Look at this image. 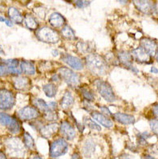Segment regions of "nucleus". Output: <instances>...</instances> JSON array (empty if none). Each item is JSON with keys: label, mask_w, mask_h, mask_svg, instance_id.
Masks as SVG:
<instances>
[{"label": "nucleus", "mask_w": 158, "mask_h": 159, "mask_svg": "<svg viewBox=\"0 0 158 159\" xmlns=\"http://www.w3.org/2000/svg\"><path fill=\"white\" fill-rule=\"evenodd\" d=\"M86 63L90 71L97 75H104L107 72V64L102 57L97 54H90L86 57Z\"/></svg>", "instance_id": "nucleus-1"}, {"label": "nucleus", "mask_w": 158, "mask_h": 159, "mask_svg": "<svg viewBox=\"0 0 158 159\" xmlns=\"http://www.w3.org/2000/svg\"><path fill=\"white\" fill-rule=\"evenodd\" d=\"M36 36L39 40L49 43H56L60 41V35L57 31L47 27H43L36 32Z\"/></svg>", "instance_id": "nucleus-2"}, {"label": "nucleus", "mask_w": 158, "mask_h": 159, "mask_svg": "<svg viewBox=\"0 0 158 159\" xmlns=\"http://www.w3.org/2000/svg\"><path fill=\"white\" fill-rule=\"evenodd\" d=\"M68 149V144L64 138H58L52 142L50 146V156L52 157H59L64 155Z\"/></svg>", "instance_id": "nucleus-3"}, {"label": "nucleus", "mask_w": 158, "mask_h": 159, "mask_svg": "<svg viewBox=\"0 0 158 159\" xmlns=\"http://www.w3.org/2000/svg\"><path fill=\"white\" fill-rule=\"evenodd\" d=\"M96 85L98 92L104 100H106L108 102H113L116 101L115 93L109 84L102 80H97L96 82Z\"/></svg>", "instance_id": "nucleus-4"}, {"label": "nucleus", "mask_w": 158, "mask_h": 159, "mask_svg": "<svg viewBox=\"0 0 158 159\" xmlns=\"http://www.w3.org/2000/svg\"><path fill=\"white\" fill-rule=\"evenodd\" d=\"M60 75L68 85L71 87H76L79 84V77L77 74L74 72L72 70L68 68L63 67L59 69Z\"/></svg>", "instance_id": "nucleus-5"}, {"label": "nucleus", "mask_w": 158, "mask_h": 159, "mask_svg": "<svg viewBox=\"0 0 158 159\" xmlns=\"http://www.w3.org/2000/svg\"><path fill=\"white\" fill-rule=\"evenodd\" d=\"M16 97L13 93L7 89H0V109H10L15 105Z\"/></svg>", "instance_id": "nucleus-6"}, {"label": "nucleus", "mask_w": 158, "mask_h": 159, "mask_svg": "<svg viewBox=\"0 0 158 159\" xmlns=\"http://www.w3.org/2000/svg\"><path fill=\"white\" fill-rule=\"evenodd\" d=\"M18 115L22 120H31L38 118L39 116V112L35 107L26 106L19 111Z\"/></svg>", "instance_id": "nucleus-7"}, {"label": "nucleus", "mask_w": 158, "mask_h": 159, "mask_svg": "<svg viewBox=\"0 0 158 159\" xmlns=\"http://www.w3.org/2000/svg\"><path fill=\"white\" fill-rule=\"evenodd\" d=\"M134 5L139 11L146 15L156 13V4L151 1H134Z\"/></svg>", "instance_id": "nucleus-8"}, {"label": "nucleus", "mask_w": 158, "mask_h": 159, "mask_svg": "<svg viewBox=\"0 0 158 159\" xmlns=\"http://www.w3.org/2000/svg\"><path fill=\"white\" fill-rule=\"evenodd\" d=\"M61 58L64 62H65L66 64H68L71 68H74V69L82 70L84 68V63L82 62L80 59L77 58V57L68 54H63Z\"/></svg>", "instance_id": "nucleus-9"}, {"label": "nucleus", "mask_w": 158, "mask_h": 159, "mask_svg": "<svg viewBox=\"0 0 158 159\" xmlns=\"http://www.w3.org/2000/svg\"><path fill=\"white\" fill-rule=\"evenodd\" d=\"M132 57L135 59L137 61L140 63H149L151 57L145 49H143L141 47L137 48L132 51Z\"/></svg>", "instance_id": "nucleus-10"}, {"label": "nucleus", "mask_w": 158, "mask_h": 159, "mask_svg": "<svg viewBox=\"0 0 158 159\" xmlns=\"http://www.w3.org/2000/svg\"><path fill=\"white\" fill-rule=\"evenodd\" d=\"M141 48L145 49L150 57H153L156 55L157 46H156V42L155 40L152 39H148V38H144L141 39Z\"/></svg>", "instance_id": "nucleus-11"}, {"label": "nucleus", "mask_w": 158, "mask_h": 159, "mask_svg": "<svg viewBox=\"0 0 158 159\" xmlns=\"http://www.w3.org/2000/svg\"><path fill=\"white\" fill-rule=\"evenodd\" d=\"M132 58H133L132 55L129 52H119V54H118V60L120 62V64H123L124 66L130 69L133 72H138V69H137L135 67L133 66Z\"/></svg>", "instance_id": "nucleus-12"}, {"label": "nucleus", "mask_w": 158, "mask_h": 159, "mask_svg": "<svg viewBox=\"0 0 158 159\" xmlns=\"http://www.w3.org/2000/svg\"><path fill=\"white\" fill-rule=\"evenodd\" d=\"M91 116L93 119L97 120V122H99L100 124L104 125V127H106V128H111L113 125V122L112 120L103 113H100L99 112H97V111H93L91 113Z\"/></svg>", "instance_id": "nucleus-13"}, {"label": "nucleus", "mask_w": 158, "mask_h": 159, "mask_svg": "<svg viewBox=\"0 0 158 159\" xmlns=\"http://www.w3.org/2000/svg\"><path fill=\"white\" fill-rule=\"evenodd\" d=\"M60 132L68 140H72L75 137V131L73 126L67 121H64L60 125Z\"/></svg>", "instance_id": "nucleus-14"}, {"label": "nucleus", "mask_w": 158, "mask_h": 159, "mask_svg": "<svg viewBox=\"0 0 158 159\" xmlns=\"http://www.w3.org/2000/svg\"><path fill=\"white\" fill-rule=\"evenodd\" d=\"M59 127H60V125L58 124H56V123L46 125H44L40 129L41 135L45 138H52L58 131Z\"/></svg>", "instance_id": "nucleus-15"}, {"label": "nucleus", "mask_w": 158, "mask_h": 159, "mask_svg": "<svg viewBox=\"0 0 158 159\" xmlns=\"http://www.w3.org/2000/svg\"><path fill=\"white\" fill-rule=\"evenodd\" d=\"M8 149L13 153H20L23 151V146L21 141L18 138H10L7 142Z\"/></svg>", "instance_id": "nucleus-16"}, {"label": "nucleus", "mask_w": 158, "mask_h": 159, "mask_svg": "<svg viewBox=\"0 0 158 159\" xmlns=\"http://www.w3.org/2000/svg\"><path fill=\"white\" fill-rule=\"evenodd\" d=\"M49 23L52 27H60L65 23V19L60 13L54 12L49 17Z\"/></svg>", "instance_id": "nucleus-17"}, {"label": "nucleus", "mask_w": 158, "mask_h": 159, "mask_svg": "<svg viewBox=\"0 0 158 159\" xmlns=\"http://www.w3.org/2000/svg\"><path fill=\"white\" fill-rule=\"evenodd\" d=\"M115 119L118 122L121 123L123 125H132L135 123V117L132 115L126 114V113H117L113 115Z\"/></svg>", "instance_id": "nucleus-18"}, {"label": "nucleus", "mask_w": 158, "mask_h": 159, "mask_svg": "<svg viewBox=\"0 0 158 159\" xmlns=\"http://www.w3.org/2000/svg\"><path fill=\"white\" fill-rule=\"evenodd\" d=\"M30 85V80L27 77H17L14 80V86L18 90H26Z\"/></svg>", "instance_id": "nucleus-19"}, {"label": "nucleus", "mask_w": 158, "mask_h": 159, "mask_svg": "<svg viewBox=\"0 0 158 159\" xmlns=\"http://www.w3.org/2000/svg\"><path fill=\"white\" fill-rule=\"evenodd\" d=\"M20 70L27 75H34L35 73V68L34 64L27 60H22L20 63Z\"/></svg>", "instance_id": "nucleus-20"}, {"label": "nucleus", "mask_w": 158, "mask_h": 159, "mask_svg": "<svg viewBox=\"0 0 158 159\" xmlns=\"http://www.w3.org/2000/svg\"><path fill=\"white\" fill-rule=\"evenodd\" d=\"M8 16L11 18V20H12L16 23H21L23 22V16H22L21 13L19 11V10L16 7H11L9 8Z\"/></svg>", "instance_id": "nucleus-21"}, {"label": "nucleus", "mask_w": 158, "mask_h": 159, "mask_svg": "<svg viewBox=\"0 0 158 159\" xmlns=\"http://www.w3.org/2000/svg\"><path fill=\"white\" fill-rule=\"evenodd\" d=\"M74 103V97L70 92H67L61 100L60 105L64 109H68Z\"/></svg>", "instance_id": "nucleus-22"}, {"label": "nucleus", "mask_w": 158, "mask_h": 159, "mask_svg": "<svg viewBox=\"0 0 158 159\" xmlns=\"http://www.w3.org/2000/svg\"><path fill=\"white\" fill-rule=\"evenodd\" d=\"M7 127L8 130L13 134H19L21 130V125H20V121L15 117H12L11 121Z\"/></svg>", "instance_id": "nucleus-23"}, {"label": "nucleus", "mask_w": 158, "mask_h": 159, "mask_svg": "<svg viewBox=\"0 0 158 159\" xmlns=\"http://www.w3.org/2000/svg\"><path fill=\"white\" fill-rule=\"evenodd\" d=\"M34 105L35 106L38 110L43 111V113H46L47 111L52 110L50 109V107H49L48 104H47L42 99H39V98H35L34 100Z\"/></svg>", "instance_id": "nucleus-24"}, {"label": "nucleus", "mask_w": 158, "mask_h": 159, "mask_svg": "<svg viewBox=\"0 0 158 159\" xmlns=\"http://www.w3.org/2000/svg\"><path fill=\"white\" fill-rule=\"evenodd\" d=\"M25 23L27 27L31 30H35L38 28V26H39V23L36 21V20L35 19L34 16H32L31 15H26L25 16Z\"/></svg>", "instance_id": "nucleus-25"}, {"label": "nucleus", "mask_w": 158, "mask_h": 159, "mask_svg": "<svg viewBox=\"0 0 158 159\" xmlns=\"http://www.w3.org/2000/svg\"><path fill=\"white\" fill-rule=\"evenodd\" d=\"M43 92L46 94L47 97H53L56 96V93H57V87L55 84H45L43 88Z\"/></svg>", "instance_id": "nucleus-26"}, {"label": "nucleus", "mask_w": 158, "mask_h": 159, "mask_svg": "<svg viewBox=\"0 0 158 159\" xmlns=\"http://www.w3.org/2000/svg\"><path fill=\"white\" fill-rule=\"evenodd\" d=\"M61 33L62 35H64L66 39H74L75 38V32L74 31L72 30V28L69 27V26H65V27L62 29L61 31Z\"/></svg>", "instance_id": "nucleus-27"}, {"label": "nucleus", "mask_w": 158, "mask_h": 159, "mask_svg": "<svg viewBox=\"0 0 158 159\" xmlns=\"http://www.w3.org/2000/svg\"><path fill=\"white\" fill-rule=\"evenodd\" d=\"M23 142L25 146L30 149H33L35 148V141L28 133H24L23 134Z\"/></svg>", "instance_id": "nucleus-28"}, {"label": "nucleus", "mask_w": 158, "mask_h": 159, "mask_svg": "<svg viewBox=\"0 0 158 159\" xmlns=\"http://www.w3.org/2000/svg\"><path fill=\"white\" fill-rule=\"evenodd\" d=\"M95 150V146L94 144L93 143V142H87L84 144V146L83 152L84 154L87 157L92 155V153L94 152Z\"/></svg>", "instance_id": "nucleus-29"}, {"label": "nucleus", "mask_w": 158, "mask_h": 159, "mask_svg": "<svg viewBox=\"0 0 158 159\" xmlns=\"http://www.w3.org/2000/svg\"><path fill=\"white\" fill-rule=\"evenodd\" d=\"M84 120L85 125H87L89 128L92 129H96V130H98V131L101 130L100 126L98 124H97L95 121L92 120V119L91 118H88V117H84Z\"/></svg>", "instance_id": "nucleus-30"}, {"label": "nucleus", "mask_w": 158, "mask_h": 159, "mask_svg": "<svg viewBox=\"0 0 158 159\" xmlns=\"http://www.w3.org/2000/svg\"><path fill=\"white\" fill-rule=\"evenodd\" d=\"M44 118L49 121H54L58 119V115L56 110H49L44 113Z\"/></svg>", "instance_id": "nucleus-31"}, {"label": "nucleus", "mask_w": 158, "mask_h": 159, "mask_svg": "<svg viewBox=\"0 0 158 159\" xmlns=\"http://www.w3.org/2000/svg\"><path fill=\"white\" fill-rule=\"evenodd\" d=\"M12 120V117L7 113H0V124L7 126Z\"/></svg>", "instance_id": "nucleus-32"}, {"label": "nucleus", "mask_w": 158, "mask_h": 159, "mask_svg": "<svg viewBox=\"0 0 158 159\" xmlns=\"http://www.w3.org/2000/svg\"><path fill=\"white\" fill-rule=\"evenodd\" d=\"M80 92L82 93V95L83 97H84L85 99L88 100V101H93L94 100V96H93V93L88 90L86 88H81L80 89Z\"/></svg>", "instance_id": "nucleus-33"}, {"label": "nucleus", "mask_w": 158, "mask_h": 159, "mask_svg": "<svg viewBox=\"0 0 158 159\" xmlns=\"http://www.w3.org/2000/svg\"><path fill=\"white\" fill-rule=\"evenodd\" d=\"M9 74H11L10 68L7 66L6 64H0V76H7Z\"/></svg>", "instance_id": "nucleus-34"}, {"label": "nucleus", "mask_w": 158, "mask_h": 159, "mask_svg": "<svg viewBox=\"0 0 158 159\" xmlns=\"http://www.w3.org/2000/svg\"><path fill=\"white\" fill-rule=\"evenodd\" d=\"M78 48H79V51H80L82 53H86L90 50V46H88L87 43L80 42V43H78Z\"/></svg>", "instance_id": "nucleus-35"}, {"label": "nucleus", "mask_w": 158, "mask_h": 159, "mask_svg": "<svg viewBox=\"0 0 158 159\" xmlns=\"http://www.w3.org/2000/svg\"><path fill=\"white\" fill-rule=\"evenodd\" d=\"M150 127L152 129V131L158 136V120H152L149 122Z\"/></svg>", "instance_id": "nucleus-36"}, {"label": "nucleus", "mask_w": 158, "mask_h": 159, "mask_svg": "<svg viewBox=\"0 0 158 159\" xmlns=\"http://www.w3.org/2000/svg\"><path fill=\"white\" fill-rule=\"evenodd\" d=\"M138 139H139V142L140 143H144V142H146V139L150 137L149 134L148 132H145V133H141V134H138Z\"/></svg>", "instance_id": "nucleus-37"}, {"label": "nucleus", "mask_w": 158, "mask_h": 159, "mask_svg": "<svg viewBox=\"0 0 158 159\" xmlns=\"http://www.w3.org/2000/svg\"><path fill=\"white\" fill-rule=\"evenodd\" d=\"M74 3H75V5L77 7L83 8L84 7H85V6L87 7L88 5H89V4H90V2H84V1H75Z\"/></svg>", "instance_id": "nucleus-38"}, {"label": "nucleus", "mask_w": 158, "mask_h": 159, "mask_svg": "<svg viewBox=\"0 0 158 159\" xmlns=\"http://www.w3.org/2000/svg\"><path fill=\"white\" fill-rule=\"evenodd\" d=\"M152 111L153 116L156 117V120H158V104H155V105L152 106Z\"/></svg>", "instance_id": "nucleus-39"}, {"label": "nucleus", "mask_w": 158, "mask_h": 159, "mask_svg": "<svg viewBox=\"0 0 158 159\" xmlns=\"http://www.w3.org/2000/svg\"><path fill=\"white\" fill-rule=\"evenodd\" d=\"M0 22H4V23H6V24L9 27H12V23L10 21V20H7L5 18L2 17V16H0Z\"/></svg>", "instance_id": "nucleus-40"}, {"label": "nucleus", "mask_w": 158, "mask_h": 159, "mask_svg": "<svg viewBox=\"0 0 158 159\" xmlns=\"http://www.w3.org/2000/svg\"><path fill=\"white\" fill-rule=\"evenodd\" d=\"M100 110L102 111L103 113H105V116H108V115H111L110 111L108 110V108L106 107H100Z\"/></svg>", "instance_id": "nucleus-41"}, {"label": "nucleus", "mask_w": 158, "mask_h": 159, "mask_svg": "<svg viewBox=\"0 0 158 159\" xmlns=\"http://www.w3.org/2000/svg\"><path fill=\"white\" fill-rule=\"evenodd\" d=\"M71 159H80V157H79V156L78 155L77 153H74Z\"/></svg>", "instance_id": "nucleus-42"}, {"label": "nucleus", "mask_w": 158, "mask_h": 159, "mask_svg": "<svg viewBox=\"0 0 158 159\" xmlns=\"http://www.w3.org/2000/svg\"><path fill=\"white\" fill-rule=\"evenodd\" d=\"M0 159H7L6 155L2 151H0Z\"/></svg>", "instance_id": "nucleus-43"}, {"label": "nucleus", "mask_w": 158, "mask_h": 159, "mask_svg": "<svg viewBox=\"0 0 158 159\" xmlns=\"http://www.w3.org/2000/svg\"><path fill=\"white\" fill-rule=\"evenodd\" d=\"M151 72H153V73H157L158 70L157 68H155V67H152V68H151Z\"/></svg>", "instance_id": "nucleus-44"}, {"label": "nucleus", "mask_w": 158, "mask_h": 159, "mask_svg": "<svg viewBox=\"0 0 158 159\" xmlns=\"http://www.w3.org/2000/svg\"><path fill=\"white\" fill-rule=\"evenodd\" d=\"M31 159H43V158L41 157H39V156L35 155V156H33Z\"/></svg>", "instance_id": "nucleus-45"}, {"label": "nucleus", "mask_w": 158, "mask_h": 159, "mask_svg": "<svg viewBox=\"0 0 158 159\" xmlns=\"http://www.w3.org/2000/svg\"><path fill=\"white\" fill-rule=\"evenodd\" d=\"M145 159H156V158L153 157H152V156H150V155H146L145 157Z\"/></svg>", "instance_id": "nucleus-46"}, {"label": "nucleus", "mask_w": 158, "mask_h": 159, "mask_svg": "<svg viewBox=\"0 0 158 159\" xmlns=\"http://www.w3.org/2000/svg\"><path fill=\"white\" fill-rule=\"evenodd\" d=\"M156 60H157V61H158V47H157V50H156Z\"/></svg>", "instance_id": "nucleus-47"}]
</instances>
